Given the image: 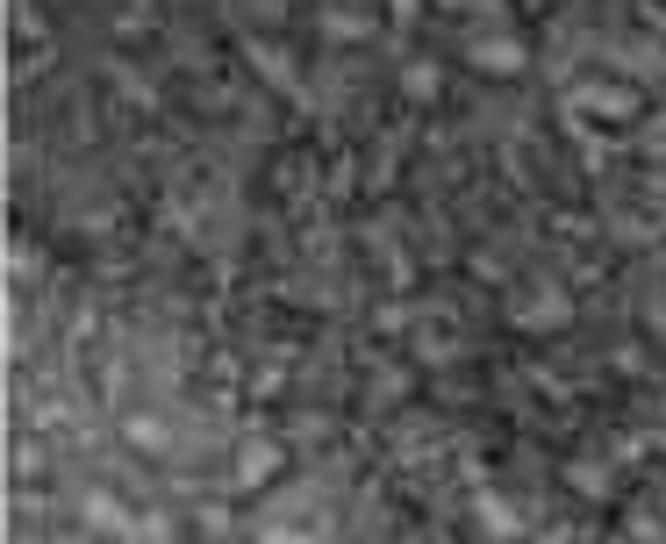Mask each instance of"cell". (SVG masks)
<instances>
[{
  "instance_id": "277c9868",
  "label": "cell",
  "mask_w": 666,
  "mask_h": 544,
  "mask_svg": "<svg viewBox=\"0 0 666 544\" xmlns=\"http://www.w3.org/2000/svg\"><path fill=\"white\" fill-rule=\"evenodd\" d=\"M272 465H280V459H272V451L259 444V451H251V459H244V465H237V473H244V488H251V480H266V473H272Z\"/></svg>"
},
{
  "instance_id": "5b68a950",
  "label": "cell",
  "mask_w": 666,
  "mask_h": 544,
  "mask_svg": "<svg viewBox=\"0 0 666 544\" xmlns=\"http://www.w3.org/2000/svg\"><path fill=\"white\" fill-rule=\"evenodd\" d=\"M266 544H309V537H294V531H266Z\"/></svg>"
},
{
  "instance_id": "7a4b0ae2",
  "label": "cell",
  "mask_w": 666,
  "mask_h": 544,
  "mask_svg": "<svg viewBox=\"0 0 666 544\" xmlns=\"http://www.w3.org/2000/svg\"><path fill=\"white\" fill-rule=\"evenodd\" d=\"M474 65H488V72H517V65H523V51H517V43H502V36H474Z\"/></svg>"
},
{
  "instance_id": "3957f363",
  "label": "cell",
  "mask_w": 666,
  "mask_h": 544,
  "mask_svg": "<svg viewBox=\"0 0 666 544\" xmlns=\"http://www.w3.org/2000/svg\"><path fill=\"white\" fill-rule=\"evenodd\" d=\"M474 509H480V523H488V531H495V537H517V516H509V509H502V502H495V494H480V502H474Z\"/></svg>"
},
{
  "instance_id": "6da1fadb",
  "label": "cell",
  "mask_w": 666,
  "mask_h": 544,
  "mask_svg": "<svg viewBox=\"0 0 666 544\" xmlns=\"http://www.w3.org/2000/svg\"><path fill=\"white\" fill-rule=\"evenodd\" d=\"M566 315H573V301L559 294V286H531V294L509 301V323L531 329V337H552V329H566Z\"/></svg>"
}]
</instances>
